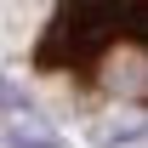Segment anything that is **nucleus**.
Masks as SVG:
<instances>
[{
    "label": "nucleus",
    "instance_id": "f257e3e1",
    "mask_svg": "<svg viewBox=\"0 0 148 148\" xmlns=\"http://www.w3.org/2000/svg\"><path fill=\"white\" fill-rule=\"evenodd\" d=\"M29 69L86 97L148 108V0H57L29 46Z\"/></svg>",
    "mask_w": 148,
    "mask_h": 148
}]
</instances>
